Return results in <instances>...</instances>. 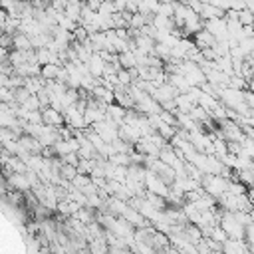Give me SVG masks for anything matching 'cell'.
I'll return each instance as SVG.
<instances>
[{"label":"cell","mask_w":254,"mask_h":254,"mask_svg":"<svg viewBox=\"0 0 254 254\" xmlns=\"http://www.w3.org/2000/svg\"><path fill=\"white\" fill-rule=\"evenodd\" d=\"M202 28H204L206 32H210L214 40H228L224 16H220V18H210V20H202Z\"/></svg>","instance_id":"1"},{"label":"cell","mask_w":254,"mask_h":254,"mask_svg":"<svg viewBox=\"0 0 254 254\" xmlns=\"http://www.w3.org/2000/svg\"><path fill=\"white\" fill-rule=\"evenodd\" d=\"M40 115H42V123H46V125H52V127L64 125V113L56 111V109L50 107V105L40 107Z\"/></svg>","instance_id":"2"},{"label":"cell","mask_w":254,"mask_h":254,"mask_svg":"<svg viewBox=\"0 0 254 254\" xmlns=\"http://www.w3.org/2000/svg\"><path fill=\"white\" fill-rule=\"evenodd\" d=\"M220 250H224L226 254H248V246L244 242V238H226L220 246Z\"/></svg>","instance_id":"3"},{"label":"cell","mask_w":254,"mask_h":254,"mask_svg":"<svg viewBox=\"0 0 254 254\" xmlns=\"http://www.w3.org/2000/svg\"><path fill=\"white\" fill-rule=\"evenodd\" d=\"M214 42H216V40L212 38V34H210V32H206L204 28H200L198 32H194V34H192V44H194L198 50H202V48H210Z\"/></svg>","instance_id":"4"},{"label":"cell","mask_w":254,"mask_h":254,"mask_svg":"<svg viewBox=\"0 0 254 254\" xmlns=\"http://www.w3.org/2000/svg\"><path fill=\"white\" fill-rule=\"evenodd\" d=\"M89 95L95 97L101 103H113V89H109V87H105L101 83H95L93 89L89 91Z\"/></svg>","instance_id":"5"},{"label":"cell","mask_w":254,"mask_h":254,"mask_svg":"<svg viewBox=\"0 0 254 254\" xmlns=\"http://www.w3.org/2000/svg\"><path fill=\"white\" fill-rule=\"evenodd\" d=\"M8 183L16 189V190H22V192H26V190H30L32 187H30V181H28V177H26V173H10L8 175Z\"/></svg>","instance_id":"6"},{"label":"cell","mask_w":254,"mask_h":254,"mask_svg":"<svg viewBox=\"0 0 254 254\" xmlns=\"http://www.w3.org/2000/svg\"><path fill=\"white\" fill-rule=\"evenodd\" d=\"M85 65H87V71H89L93 77H99V75L103 73V65H105V62L99 58V54H97V52H93V54L87 58Z\"/></svg>","instance_id":"7"},{"label":"cell","mask_w":254,"mask_h":254,"mask_svg":"<svg viewBox=\"0 0 254 254\" xmlns=\"http://www.w3.org/2000/svg\"><path fill=\"white\" fill-rule=\"evenodd\" d=\"M151 24H153L157 30H165V32H171V30L175 28L173 18H167V16H161V14H153Z\"/></svg>","instance_id":"8"},{"label":"cell","mask_w":254,"mask_h":254,"mask_svg":"<svg viewBox=\"0 0 254 254\" xmlns=\"http://www.w3.org/2000/svg\"><path fill=\"white\" fill-rule=\"evenodd\" d=\"M12 48H14V50H30V48H32L30 36H26V34H22V32H14V34H12Z\"/></svg>","instance_id":"9"},{"label":"cell","mask_w":254,"mask_h":254,"mask_svg":"<svg viewBox=\"0 0 254 254\" xmlns=\"http://www.w3.org/2000/svg\"><path fill=\"white\" fill-rule=\"evenodd\" d=\"M198 16H200L202 20L220 18V16H224V10H220V8L212 6V4H202V6H200V12H198Z\"/></svg>","instance_id":"10"},{"label":"cell","mask_w":254,"mask_h":254,"mask_svg":"<svg viewBox=\"0 0 254 254\" xmlns=\"http://www.w3.org/2000/svg\"><path fill=\"white\" fill-rule=\"evenodd\" d=\"M60 69H62V65H58V64H44V65H40V75L46 81H50V79H56L58 77Z\"/></svg>","instance_id":"11"},{"label":"cell","mask_w":254,"mask_h":254,"mask_svg":"<svg viewBox=\"0 0 254 254\" xmlns=\"http://www.w3.org/2000/svg\"><path fill=\"white\" fill-rule=\"evenodd\" d=\"M145 198L157 208V210H163V208H167V198L165 196H161V194H155V192H149V190H145Z\"/></svg>","instance_id":"12"},{"label":"cell","mask_w":254,"mask_h":254,"mask_svg":"<svg viewBox=\"0 0 254 254\" xmlns=\"http://www.w3.org/2000/svg\"><path fill=\"white\" fill-rule=\"evenodd\" d=\"M75 175H77V169H75L73 165L62 163V167H60V177H62V179H65V181H71Z\"/></svg>","instance_id":"13"},{"label":"cell","mask_w":254,"mask_h":254,"mask_svg":"<svg viewBox=\"0 0 254 254\" xmlns=\"http://www.w3.org/2000/svg\"><path fill=\"white\" fill-rule=\"evenodd\" d=\"M236 18H238V22H240L242 26H248V24H252V10L242 8V10L236 12Z\"/></svg>","instance_id":"14"},{"label":"cell","mask_w":254,"mask_h":254,"mask_svg":"<svg viewBox=\"0 0 254 254\" xmlns=\"http://www.w3.org/2000/svg\"><path fill=\"white\" fill-rule=\"evenodd\" d=\"M117 81H119L121 85L133 83V79H131V75H129V71H127L125 67H119V69H117Z\"/></svg>","instance_id":"15"},{"label":"cell","mask_w":254,"mask_h":254,"mask_svg":"<svg viewBox=\"0 0 254 254\" xmlns=\"http://www.w3.org/2000/svg\"><path fill=\"white\" fill-rule=\"evenodd\" d=\"M18 6V0H0V8H4L8 14H14Z\"/></svg>","instance_id":"16"},{"label":"cell","mask_w":254,"mask_h":254,"mask_svg":"<svg viewBox=\"0 0 254 254\" xmlns=\"http://www.w3.org/2000/svg\"><path fill=\"white\" fill-rule=\"evenodd\" d=\"M99 4H101V0H87V2H85V6L91 8V10H97Z\"/></svg>","instance_id":"17"},{"label":"cell","mask_w":254,"mask_h":254,"mask_svg":"<svg viewBox=\"0 0 254 254\" xmlns=\"http://www.w3.org/2000/svg\"><path fill=\"white\" fill-rule=\"evenodd\" d=\"M246 10H254V0H242Z\"/></svg>","instance_id":"18"},{"label":"cell","mask_w":254,"mask_h":254,"mask_svg":"<svg viewBox=\"0 0 254 254\" xmlns=\"http://www.w3.org/2000/svg\"><path fill=\"white\" fill-rule=\"evenodd\" d=\"M157 2H165V0H157Z\"/></svg>","instance_id":"19"}]
</instances>
